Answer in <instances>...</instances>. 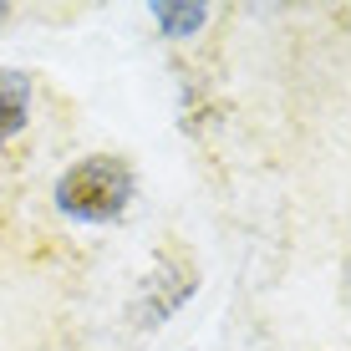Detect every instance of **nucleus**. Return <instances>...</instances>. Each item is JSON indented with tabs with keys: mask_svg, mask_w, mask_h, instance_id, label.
<instances>
[{
	"mask_svg": "<svg viewBox=\"0 0 351 351\" xmlns=\"http://www.w3.org/2000/svg\"><path fill=\"white\" fill-rule=\"evenodd\" d=\"M138 199V173L123 153H82L51 184V209L66 224H117Z\"/></svg>",
	"mask_w": 351,
	"mask_h": 351,
	"instance_id": "nucleus-1",
	"label": "nucleus"
},
{
	"mask_svg": "<svg viewBox=\"0 0 351 351\" xmlns=\"http://www.w3.org/2000/svg\"><path fill=\"white\" fill-rule=\"evenodd\" d=\"M199 280L204 275H199V265H193L189 250H163V255L153 260V270L138 280V290H132L128 316L138 321L143 331H158V326H168L193 295H199Z\"/></svg>",
	"mask_w": 351,
	"mask_h": 351,
	"instance_id": "nucleus-2",
	"label": "nucleus"
},
{
	"mask_svg": "<svg viewBox=\"0 0 351 351\" xmlns=\"http://www.w3.org/2000/svg\"><path fill=\"white\" fill-rule=\"evenodd\" d=\"M36 117V77L26 66H0V148L26 138Z\"/></svg>",
	"mask_w": 351,
	"mask_h": 351,
	"instance_id": "nucleus-3",
	"label": "nucleus"
},
{
	"mask_svg": "<svg viewBox=\"0 0 351 351\" xmlns=\"http://www.w3.org/2000/svg\"><path fill=\"white\" fill-rule=\"evenodd\" d=\"M148 16L163 41H193V36L209 31L214 5L209 0H148Z\"/></svg>",
	"mask_w": 351,
	"mask_h": 351,
	"instance_id": "nucleus-4",
	"label": "nucleus"
},
{
	"mask_svg": "<svg viewBox=\"0 0 351 351\" xmlns=\"http://www.w3.org/2000/svg\"><path fill=\"white\" fill-rule=\"evenodd\" d=\"M16 26V5H10V0H0V31H10Z\"/></svg>",
	"mask_w": 351,
	"mask_h": 351,
	"instance_id": "nucleus-5",
	"label": "nucleus"
}]
</instances>
